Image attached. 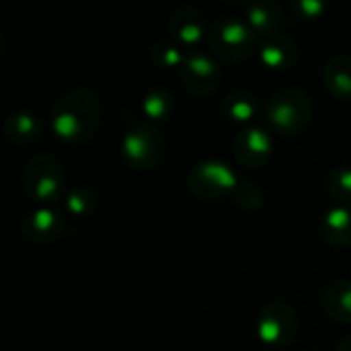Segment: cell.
<instances>
[{
  "label": "cell",
  "instance_id": "6da1fadb",
  "mask_svg": "<svg viewBox=\"0 0 351 351\" xmlns=\"http://www.w3.org/2000/svg\"><path fill=\"white\" fill-rule=\"evenodd\" d=\"M101 121V103L90 90H70L62 95L49 111L53 134L70 144L90 140Z\"/></svg>",
  "mask_w": 351,
  "mask_h": 351
},
{
  "label": "cell",
  "instance_id": "7a4b0ae2",
  "mask_svg": "<svg viewBox=\"0 0 351 351\" xmlns=\"http://www.w3.org/2000/svg\"><path fill=\"white\" fill-rule=\"evenodd\" d=\"M210 51L224 62L241 64L259 49L261 37L251 29L247 19L222 16L208 31Z\"/></svg>",
  "mask_w": 351,
  "mask_h": 351
},
{
  "label": "cell",
  "instance_id": "3957f363",
  "mask_svg": "<svg viewBox=\"0 0 351 351\" xmlns=\"http://www.w3.org/2000/svg\"><path fill=\"white\" fill-rule=\"evenodd\" d=\"M263 119L282 136H298L306 130L313 117L311 99L298 88H284L274 93L263 103Z\"/></svg>",
  "mask_w": 351,
  "mask_h": 351
},
{
  "label": "cell",
  "instance_id": "277c9868",
  "mask_svg": "<svg viewBox=\"0 0 351 351\" xmlns=\"http://www.w3.org/2000/svg\"><path fill=\"white\" fill-rule=\"evenodd\" d=\"M25 191L39 208H49L56 202H64L66 189V171L62 162L47 152L35 154L25 167Z\"/></svg>",
  "mask_w": 351,
  "mask_h": 351
},
{
  "label": "cell",
  "instance_id": "5b68a950",
  "mask_svg": "<svg viewBox=\"0 0 351 351\" xmlns=\"http://www.w3.org/2000/svg\"><path fill=\"white\" fill-rule=\"evenodd\" d=\"M165 138L152 125H134L125 132L121 152L125 162L136 171H150L156 169L165 158Z\"/></svg>",
  "mask_w": 351,
  "mask_h": 351
},
{
  "label": "cell",
  "instance_id": "8992f818",
  "mask_svg": "<svg viewBox=\"0 0 351 351\" xmlns=\"http://www.w3.org/2000/svg\"><path fill=\"white\" fill-rule=\"evenodd\" d=\"M187 185L191 193L204 197V199H222V197H234L239 189V179L220 160H206L191 169Z\"/></svg>",
  "mask_w": 351,
  "mask_h": 351
},
{
  "label": "cell",
  "instance_id": "52a82bcc",
  "mask_svg": "<svg viewBox=\"0 0 351 351\" xmlns=\"http://www.w3.org/2000/svg\"><path fill=\"white\" fill-rule=\"evenodd\" d=\"M298 331V317L286 302H269L257 321V335L269 348H286Z\"/></svg>",
  "mask_w": 351,
  "mask_h": 351
},
{
  "label": "cell",
  "instance_id": "ba28073f",
  "mask_svg": "<svg viewBox=\"0 0 351 351\" xmlns=\"http://www.w3.org/2000/svg\"><path fill=\"white\" fill-rule=\"evenodd\" d=\"M183 84L189 93L197 97H210L222 82L220 66L206 51H189L185 64L179 70Z\"/></svg>",
  "mask_w": 351,
  "mask_h": 351
},
{
  "label": "cell",
  "instance_id": "9c48e42d",
  "mask_svg": "<svg viewBox=\"0 0 351 351\" xmlns=\"http://www.w3.org/2000/svg\"><path fill=\"white\" fill-rule=\"evenodd\" d=\"M66 230V218L53 208H37L21 222V234L31 245H49Z\"/></svg>",
  "mask_w": 351,
  "mask_h": 351
},
{
  "label": "cell",
  "instance_id": "30bf717a",
  "mask_svg": "<svg viewBox=\"0 0 351 351\" xmlns=\"http://www.w3.org/2000/svg\"><path fill=\"white\" fill-rule=\"evenodd\" d=\"M169 33L173 37V43L179 45L187 53L195 51L193 47L204 37H208L202 12L191 6H183V8L175 10V14L171 16V23H169Z\"/></svg>",
  "mask_w": 351,
  "mask_h": 351
},
{
  "label": "cell",
  "instance_id": "8fae6325",
  "mask_svg": "<svg viewBox=\"0 0 351 351\" xmlns=\"http://www.w3.org/2000/svg\"><path fill=\"white\" fill-rule=\"evenodd\" d=\"M271 138L261 128H247L234 138V156L247 169H259L267 165L271 156Z\"/></svg>",
  "mask_w": 351,
  "mask_h": 351
},
{
  "label": "cell",
  "instance_id": "7c38bea8",
  "mask_svg": "<svg viewBox=\"0 0 351 351\" xmlns=\"http://www.w3.org/2000/svg\"><path fill=\"white\" fill-rule=\"evenodd\" d=\"M257 53H259L261 62L267 68H271V70H288L298 60V47H296V43L290 37L282 35V33L261 39Z\"/></svg>",
  "mask_w": 351,
  "mask_h": 351
},
{
  "label": "cell",
  "instance_id": "4fadbf2b",
  "mask_svg": "<svg viewBox=\"0 0 351 351\" xmlns=\"http://www.w3.org/2000/svg\"><path fill=\"white\" fill-rule=\"evenodd\" d=\"M2 132L4 136L19 146H29L33 142H37L41 138L43 132V123L39 121V117L35 113L29 111H16L10 113L4 123H2Z\"/></svg>",
  "mask_w": 351,
  "mask_h": 351
},
{
  "label": "cell",
  "instance_id": "5bb4252c",
  "mask_svg": "<svg viewBox=\"0 0 351 351\" xmlns=\"http://www.w3.org/2000/svg\"><path fill=\"white\" fill-rule=\"evenodd\" d=\"M247 23L251 25V29L261 37H271L280 33L282 27V8L276 2H253L247 8Z\"/></svg>",
  "mask_w": 351,
  "mask_h": 351
},
{
  "label": "cell",
  "instance_id": "9a60e30c",
  "mask_svg": "<svg viewBox=\"0 0 351 351\" xmlns=\"http://www.w3.org/2000/svg\"><path fill=\"white\" fill-rule=\"evenodd\" d=\"M323 80L335 99L351 101V56H335L329 60L323 70Z\"/></svg>",
  "mask_w": 351,
  "mask_h": 351
},
{
  "label": "cell",
  "instance_id": "2e32d148",
  "mask_svg": "<svg viewBox=\"0 0 351 351\" xmlns=\"http://www.w3.org/2000/svg\"><path fill=\"white\" fill-rule=\"evenodd\" d=\"M323 311L337 323L351 325V280H339L323 296Z\"/></svg>",
  "mask_w": 351,
  "mask_h": 351
},
{
  "label": "cell",
  "instance_id": "e0dca14e",
  "mask_svg": "<svg viewBox=\"0 0 351 351\" xmlns=\"http://www.w3.org/2000/svg\"><path fill=\"white\" fill-rule=\"evenodd\" d=\"M323 234L335 247H350L351 245V208L335 206L325 214L323 220Z\"/></svg>",
  "mask_w": 351,
  "mask_h": 351
},
{
  "label": "cell",
  "instance_id": "ac0fdd59",
  "mask_svg": "<svg viewBox=\"0 0 351 351\" xmlns=\"http://www.w3.org/2000/svg\"><path fill=\"white\" fill-rule=\"evenodd\" d=\"M220 109H222V113H224L228 119L239 121V123H247V121H251V119L259 113V109H263V107H259L257 99H255L251 93L234 90V93H228V95L222 99Z\"/></svg>",
  "mask_w": 351,
  "mask_h": 351
},
{
  "label": "cell",
  "instance_id": "d6986e66",
  "mask_svg": "<svg viewBox=\"0 0 351 351\" xmlns=\"http://www.w3.org/2000/svg\"><path fill=\"white\" fill-rule=\"evenodd\" d=\"M97 206H99L97 193L86 185L68 189V193L64 197V208L72 216H90L97 210Z\"/></svg>",
  "mask_w": 351,
  "mask_h": 351
},
{
  "label": "cell",
  "instance_id": "ffe728a7",
  "mask_svg": "<svg viewBox=\"0 0 351 351\" xmlns=\"http://www.w3.org/2000/svg\"><path fill=\"white\" fill-rule=\"evenodd\" d=\"M173 107H175V101L167 88H154L142 101V109L148 115V119H152V121L169 119L173 113Z\"/></svg>",
  "mask_w": 351,
  "mask_h": 351
},
{
  "label": "cell",
  "instance_id": "44dd1931",
  "mask_svg": "<svg viewBox=\"0 0 351 351\" xmlns=\"http://www.w3.org/2000/svg\"><path fill=\"white\" fill-rule=\"evenodd\" d=\"M150 58L156 66L160 68H179L185 64V58L187 53L175 45V43H167V41H158L150 47Z\"/></svg>",
  "mask_w": 351,
  "mask_h": 351
},
{
  "label": "cell",
  "instance_id": "7402d4cb",
  "mask_svg": "<svg viewBox=\"0 0 351 351\" xmlns=\"http://www.w3.org/2000/svg\"><path fill=\"white\" fill-rule=\"evenodd\" d=\"M327 187L339 202H351V167H339L329 175Z\"/></svg>",
  "mask_w": 351,
  "mask_h": 351
},
{
  "label": "cell",
  "instance_id": "603a6c76",
  "mask_svg": "<svg viewBox=\"0 0 351 351\" xmlns=\"http://www.w3.org/2000/svg\"><path fill=\"white\" fill-rule=\"evenodd\" d=\"M294 10H298L302 19H317V16L323 14L325 4L323 2H317V0H313V2L311 0H304V2L294 4Z\"/></svg>",
  "mask_w": 351,
  "mask_h": 351
},
{
  "label": "cell",
  "instance_id": "cb8c5ba5",
  "mask_svg": "<svg viewBox=\"0 0 351 351\" xmlns=\"http://www.w3.org/2000/svg\"><path fill=\"white\" fill-rule=\"evenodd\" d=\"M337 351H351V337H346V339L337 346Z\"/></svg>",
  "mask_w": 351,
  "mask_h": 351
}]
</instances>
